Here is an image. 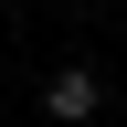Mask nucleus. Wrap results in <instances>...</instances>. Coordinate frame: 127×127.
Here are the masks:
<instances>
[{
	"mask_svg": "<svg viewBox=\"0 0 127 127\" xmlns=\"http://www.w3.org/2000/svg\"><path fill=\"white\" fill-rule=\"evenodd\" d=\"M95 106H106V85H95L85 64H64L53 85H42V117H95Z\"/></svg>",
	"mask_w": 127,
	"mask_h": 127,
	"instance_id": "1",
	"label": "nucleus"
}]
</instances>
